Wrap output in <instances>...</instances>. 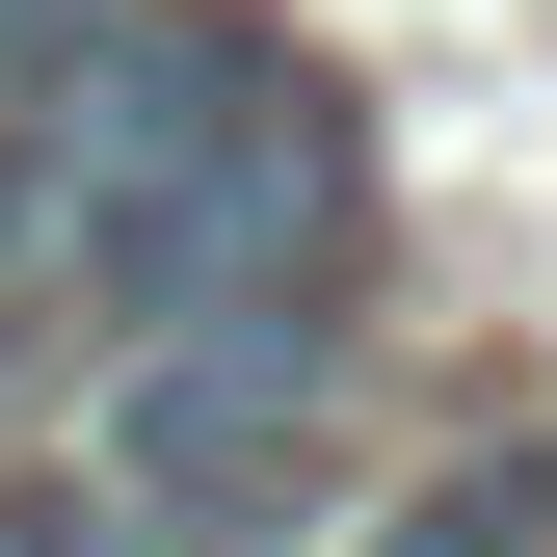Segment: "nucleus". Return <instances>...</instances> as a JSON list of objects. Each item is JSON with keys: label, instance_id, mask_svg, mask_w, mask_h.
I'll use <instances>...</instances> for the list:
<instances>
[{"label": "nucleus", "instance_id": "nucleus-4", "mask_svg": "<svg viewBox=\"0 0 557 557\" xmlns=\"http://www.w3.org/2000/svg\"><path fill=\"white\" fill-rule=\"evenodd\" d=\"M0 557H107V505L81 478H0Z\"/></svg>", "mask_w": 557, "mask_h": 557}, {"label": "nucleus", "instance_id": "nucleus-3", "mask_svg": "<svg viewBox=\"0 0 557 557\" xmlns=\"http://www.w3.org/2000/svg\"><path fill=\"white\" fill-rule=\"evenodd\" d=\"M372 557H557V478H531V451H478L451 505H425V531H372Z\"/></svg>", "mask_w": 557, "mask_h": 557}, {"label": "nucleus", "instance_id": "nucleus-1", "mask_svg": "<svg viewBox=\"0 0 557 557\" xmlns=\"http://www.w3.org/2000/svg\"><path fill=\"white\" fill-rule=\"evenodd\" d=\"M345 213H372L345 107H319L265 27H213V0H133L107 81L53 107V239H81L160 345H213V319H319V293H345Z\"/></svg>", "mask_w": 557, "mask_h": 557}, {"label": "nucleus", "instance_id": "nucleus-2", "mask_svg": "<svg viewBox=\"0 0 557 557\" xmlns=\"http://www.w3.org/2000/svg\"><path fill=\"white\" fill-rule=\"evenodd\" d=\"M293 398H319V319H213V345H133V505H239L293 478Z\"/></svg>", "mask_w": 557, "mask_h": 557}]
</instances>
